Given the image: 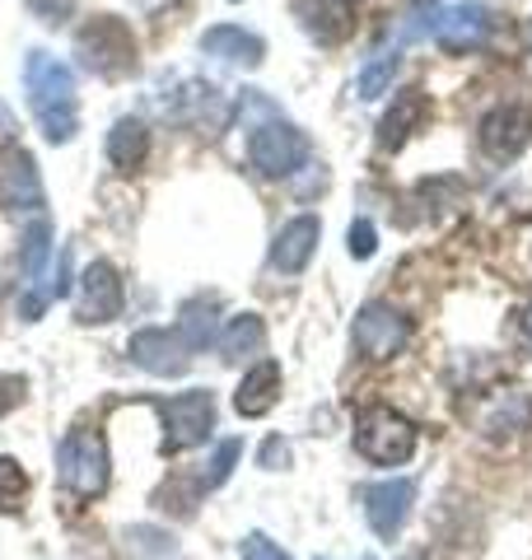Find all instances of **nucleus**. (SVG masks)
<instances>
[{
  "mask_svg": "<svg viewBox=\"0 0 532 560\" xmlns=\"http://www.w3.org/2000/svg\"><path fill=\"white\" fill-rule=\"evenodd\" d=\"M24 90H28V108L38 117L43 136L51 145H66L80 131V98H76V70L57 61L51 51L33 47L24 57Z\"/></svg>",
  "mask_w": 532,
  "mask_h": 560,
  "instance_id": "f257e3e1",
  "label": "nucleus"
},
{
  "mask_svg": "<svg viewBox=\"0 0 532 560\" xmlns=\"http://www.w3.org/2000/svg\"><path fill=\"white\" fill-rule=\"evenodd\" d=\"M76 57L84 61V70H94L99 80H122L136 70V38L122 20L99 14V20H89L76 33Z\"/></svg>",
  "mask_w": 532,
  "mask_h": 560,
  "instance_id": "f03ea898",
  "label": "nucleus"
},
{
  "mask_svg": "<svg viewBox=\"0 0 532 560\" xmlns=\"http://www.w3.org/2000/svg\"><path fill=\"white\" fill-rule=\"evenodd\" d=\"M57 477L70 495L94 500L108 486V444L99 430H70L57 444Z\"/></svg>",
  "mask_w": 532,
  "mask_h": 560,
  "instance_id": "7ed1b4c3",
  "label": "nucleus"
},
{
  "mask_svg": "<svg viewBox=\"0 0 532 560\" xmlns=\"http://www.w3.org/2000/svg\"><path fill=\"white\" fill-rule=\"evenodd\" d=\"M355 448L379 467H402L416 453V425L393 407H374L355 420Z\"/></svg>",
  "mask_w": 532,
  "mask_h": 560,
  "instance_id": "20e7f679",
  "label": "nucleus"
},
{
  "mask_svg": "<svg viewBox=\"0 0 532 560\" xmlns=\"http://www.w3.org/2000/svg\"><path fill=\"white\" fill-rule=\"evenodd\" d=\"M309 154H313L309 136L290 127V121H262V127L247 136V160H253L262 178H290V173L309 164Z\"/></svg>",
  "mask_w": 532,
  "mask_h": 560,
  "instance_id": "39448f33",
  "label": "nucleus"
},
{
  "mask_svg": "<svg viewBox=\"0 0 532 560\" xmlns=\"http://www.w3.org/2000/svg\"><path fill=\"white\" fill-rule=\"evenodd\" d=\"M159 420H164V453H183L210 440L216 430V393L187 388L169 401H159Z\"/></svg>",
  "mask_w": 532,
  "mask_h": 560,
  "instance_id": "423d86ee",
  "label": "nucleus"
},
{
  "mask_svg": "<svg viewBox=\"0 0 532 560\" xmlns=\"http://www.w3.org/2000/svg\"><path fill=\"white\" fill-rule=\"evenodd\" d=\"M476 145H482V154L495 164L519 160L532 145V108L528 103H505V108L486 113L482 127H476Z\"/></svg>",
  "mask_w": 532,
  "mask_h": 560,
  "instance_id": "0eeeda50",
  "label": "nucleus"
},
{
  "mask_svg": "<svg viewBox=\"0 0 532 560\" xmlns=\"http://www.w3.org/2000/svg\"><path fill=\"white\" fill-rule=\"evenodd\" d=\"M360 500H365V518H369V528H374V537L393 541L406 528V518H412L416 481L412 477H388V481L365 486Z\"/></svg>",
  "mask_w": 532,
  "mask_h": 560,
  "instance_id": "6e6552de",
  "label": "nucleus"
},
{
  "mask_svg": "<svg viewBox=\"0 0 532 560\" xmlns=\"http://www.w3.org/2000/svg\"><path fill=\"white\" fill-rule=\"evenodd\" d=\"M350 337H355V350H360L365 360H393L406 346V337H412V323H406L393 304H365Z\"/></svg>",
  "mask_w": 532,
  "mask_h": 560,
  "instance_id": "1a4fd4ad",
  "label": "nucleus"
},
{
  "mask_svg": "<svg viewBox=\"0 0 532 560\" xmlns=\"http://www.w3.org/2000/svg\"><path fill=\"white\" fill-rule=\"evenodd\" d=\"M122 304H127V294H122L117 267L113 261H89L80 271V290H76L80 323H113V318H122Z\"/></svg>",
  "mask_w": 532,
  "mask_h": 560,
  "instance_id": "9d476101",
  "label": "nucleus"
},
{
  "mask_svg": "<svg viewBox=\"0 0 532 560\" xmlns=\"http://www.w3.org/2000/svg\"><path fill=\"white\" fill-rule=\"evenodd\" d=\"M127 355L154 378H177V374H187V364H192V350L183 337H177V327L173 331L169 327H140L127 346Z\"/></svg>",
  "mask_w": 532,
  "mask_h": 560,
  "instance_id": "9b49d317",
  "label": "nucleus"
},
{
  "mask_svg": "<svg viewBox=\"0 0 532 560\" xmlns=\"http://www.w3.org/2000/svg\"><path fill=\"white\" fill-rule=\"evenodd\" d=\"M490 28H495V14L486 5H449L435 20V43L443 51H476L490 43Z\"/></svg>",
  "mask_w": 532,
  "mask_h": 560,
  "instance_id": "f8f14e48",
  "label": "nucleus"
},
{
  "mask_svg": "<svg viewBox=\"0 0 532 560\" xmlns=\"http://www.w3.org/2000/svg\"><path fill=\"white\" fill-rule=\"evenodd\" d=\"M317 238H323L317 215H294L290 224H280V234L271 243V271H280V276L309 271V261L317 253Z\"/></svg>",
  "mask_w": 532,
  "mask_h": 560,
  "instance_id": "ddd939ff",
  "label": "nucleus"
},
{
  "mask_svg": "<svg viewBox=\"0 0 532 560\" xmlns=\"http://www.w3.org/2000/svg\"><path fill=\"white\" fill-rule=\"evenodd\" d=\"M201 51L206 57H216L224 66H243V70H257L262 57H266V43L257 38V33H247L239 24H216L201 33Z\"/></svg>",
  "mask_w": 532,
  "mask_h": 560,
  "instance_id": "4468645a",
  "label": "nucleus"
},
{
  "mask_svg": "<svg viewBox=\"0 0 532 560\" xmlns=\"http://www.w3.org/2000/svg\"><path fill=\"white\" fill-rule=\"evenodd\" d=\"M0 206H20V210L43 206V178L28 150H10L0 160Z\"/></svg>",
  "mask_w": 532,
  "mask_h": 560,
  "instance_id": "2eb2a0df",
  "label": "nucleus"
},
{
  "mask_svg": "<svg viewBox=\"0 0 532 560\" xmlns=\"http://www.w3.org/2000/svg\"><path fill=\"white\" fill-rule=\"evenodd\" d=\"M425 117H430V98H425V90H416V84L397 90L393 108H388L383 121H379V150H402L406 136H412Z\"/></svg>",
  "mask_w": 532,
  "mask_h": 560,
  "instance_id": "dca6fc26",
  "label": "nucleus"
},
{
  "mask_svg": "<svg viewBox=\"0 0 532 560\" xmlns=\"http://www.w3.org/2000/svg\"><path fill=\"white\" fill-rule=\"evenodd\" d=\"M299 20H304V33L313 43L336 47V43L350 38L355 5H350V0H299Z\"/></svg>",
  "mask_w": 532,
  "mask_h": 560,
  "instance_id": "f3484780",
  "label": "nucleus"
},
{
  "mask_svg": "<svg viewBox=\"0 0 532 560\" xmlns=\"http://www.w3.org/2000/svg\"><path fill=\"white\" fill-rule=\"evenodd\" d=\"M280 401V364L276 360H257L253 370L243 374V383H239V393H234V411L243 416V420H257V416H266Z\"/></svg>",
  "mask_w": 532,
  "mask_h": 560,
  "instance_id": "a211bd4d",
  "label": "nucleus"
},
{
  "mask_svg": "<svg viewBox=\"0 0 532 560\" xmlns=\"http://www.w3.org/2000/svg\"><path fill=\"white\" fill-rule=\"evenodd\" d=\"M220 360L229 364H243V360H257L266 350V323L257 313H239V318H229V327L220 331Z\"/></svg>",
  "mask_w": 532,
  "mask_h": 560,
  "instance_id": "6ab92c4d",
  "label": "nucleus"
},
{
  "mask_svg": "<svg viewBox=\"0 0 532 560\" xmlns=\"http://www.w3.org/2000/svg\"><path fill=\"white\" fill-rule=\"evenodd\" d=\"M108 160L122 168V173H131L150 160V127L140 117H117L113 121V131H108Z\"/></svg>",
  "mask_w": 532,
  "mask_h": 560,
  "instance_id": "aec40b11",
  "label": "nucleus"
},
{
  "mask_svg": "<svg viewBox=\"0 0 532 560\" xmlns=\"http://www.w3.org/2000/svg\"><path fill=\"white\" fill-rule=\"evenodd\" d=\"M66 267H70V257L66 253H51L47 267L28 280V290H24V300H20V318L24 323H38L43 308L57 300V294H66Z\"/></svg>",
  "mask_w": 532,
  "mask_h": 560,
  "instance_id": "412c9836",
  "label": "nucleus"
},
{
  "mask_svg": "<svg viewBox=\"0 0 532 560\" xmlns=\"http://www.w3.org/2000/svg\"><path fill=\"white\" fill-rule=\"evenodd\" d=\"M397 66H402V51H379V57H369L360 66V75H355V94L360 98H383L388 90H393V75H397Z\"/></svg>",
  "mask_w": 532,
  "mask_h": 560,
  "instance_id": "4be33fe9",
  "label": "nucleus"
},
{
  "mask_svg": "<svg viewBox=\"0 0 532 560\" xmlns=\"http://www.w3.org/2000/svg\"><path fill=\"white\" fill-rule=\"evenodd\" d=\"M177 337L187 341L192 355H197L201 346L216 341V304H201V300H197V304H187V308H183V318H177Z\"/></svg>",
  "mask_w": 532,
  "mask_h": 560,
  "instance_id": "5701e85b",
  "label": "nucleus"
},
{
  "mask_svg": "<svg viewBox=\"0 0 532 560\" xmlns=\"http://www.w3.org/2000/svg\"><path fill=\"white\" fill-rule=\"evenodd\" d=\"M239 458H243V440H220V444H216V458H210V471H201V486H206V490L224 486L229 471L239 467Z\"/></svg>",
  "mask_w": 532,
  "mask_h": 560,
  "instance_id": "b1692460",
  "label": "nucleus"
},
{
  "mask_svg": "<svg viewBox=\"0 0 532 560\" xmlns=\"http://www.w3.org/2000/svg\"><path fill=\"white\" fill-rule=\"evenodd\" d=\"M24 490H28V471L14 463V458H0V514L20 510Z\"/></svg>",
  "mask_w": 532,
  "mask_h": 560,
  "instance_id": "393cba45",
  "label": "nucleus"
},
{
  "mask_svg": "<svg viewBox=\"0 0 532 560\" xmlns=\"http://www.w3.org/2000/svg\"><path fill=\"white\" fill-rule=\"evenodd\" d=\"M346 248H350V257H355V261H369V257L379 253V230L360 215V220H355L350 230H346Z\"/></svg>",
  "mask_w": 532,
  "mask_h": 560,
  "instance_id": "a878e982",
  "label": "nucleus"
},
{
  "mask_svg": "<svg viewBox=\"0 0 532 560\" xmlns=\"http://www.w3.org/2000/svg\"><path fill=\"white\" fill-rule=\"evenodd\" d=\"M24 5H28V14H38V20L51 24V28L66 24L70 14H76V0H24Z\"/></svg>",
  "mask_w": 532,
  "mask_h": 560,
  "instance_id": "bb28decb",
  "label": "nucleus"
},
{
  "mask_svg": "<svg viewBox=\"0 0 532 560\" xmlns=\"http://www.w3.org/2000/svg\"><path fill=\"white\" fill-rule=\"evenodd\" d=\"M243 560H290V551L276 547L266 533H247L243 537Z\"/></svg>",
  "mask_w": 532,
  "mask_h": 560,
  "instance_id": "cd10ccee",
  "label": "nucleus"
},
{
  "mask_svg": "<svg viewBox=\"0 0 532 560\" xmlns=\"http://www.w3.org/2000/svg\"><path fill=\"white\" fill-rule=\"evenodd\" d=\"M24 393H28V383H24L20 374H0V420H5L14 407H20Z\"/></svg>",
  "mask_w": 532,
  "mask_h": 560,
  "instance_id": "c85d7f7f",
  "label": "nucleus"
},
{
  "mask_svg": "<svg viewBox=\"0 0 532 560\" xmlns=\"http://www.w3.org/2000/svg\"><path fill=\"white\" fill-rule=\"evenodd\" d=\"M257 463H262L266 471L290 467V444H286V440H266V444H262V453H257Z\"/></svg>",
  "mask_w": 532,
  "mask_h": 560,
  "instance_id": "c756f323",
  "label": "nucleus"
},
{
  "mask_svg": "<svg viewBox=\"0 0 532 560\" xmlns=\"http://www.w3.org/2000/svg\"><path fill=\"white\" fill-rule=\"evenodd\" d=\"M14 136H20V121H14V113L0 103V140H14Z\"/></svg>",
  "mask_w": 532,
  "mask_h": 560,
  "instance_id": "7c9ffc66",
  "label": "nucleus"
},
{
  "mask_svg": "<svg viewBox=\"0 0 532 560\" xmlns=\"http://www.w3.org/2000/svg\"><path fill=\"white\" fill-rule=\"evenodd\" d=\"M523 331H528V341H532V308L523 313Z\"/></svg>",
  "mask_w": 532,
  "mask_h": 560,
  "instance_id": "2f4dec72",
  "label": "nucleus"
},
{
  "mask_svg": "<svg viewBox=\"0 0 532 560\" xmlns=\"http://www.w3.org/2000/svg\"><path fill=\"white\" fill-rule=\"evenodd\" d=\"M229 5H239V0H229Z\"/></svg>",
  "mask_w": 532,
  "mask_h": 560,
  "instance_id": "473e14b6",
  "label": "nucleus"
},
{
  "mask_svg": "<svg viewBox=\"0 0 532 560\" xmlns=\"http://www.w3.org/2000/svg\"><path fill=\"white\" fill-rule=\"evenodd\" d=\"M365 560H374V556H365Z\"/></svg>",
  "mask_w": 532,
  "mask_h": 560,
  "instance_id": "72a5a7b5",
  "label": "nucleus"
}]
</instances>
